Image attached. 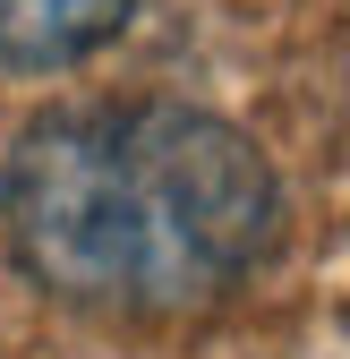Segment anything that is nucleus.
<instances>
[{
	"label": "nucleus",
	"mask_w": 350,
	"mask_h": 359,
	"mask_svg": "<svg viewBox=\"0 0 350 359\" xmlns=\"http://www.w3.org/2000/svg\"><path fill=\"white\" fill-rule=\"evenodd\" d=\"M18 274L85 317H197L282 240L265 146L205 103H69L0 154Z\"/></svg>",
	"instance_id": "1"
},
{
	"label": "nucleus",
	"mask_w": 350,
	"mask_h": 359,
	"mask_svg": "<svg viewBox=\"0 0 350 359\" xmlns=\"http://www.w3.org/2000/svg\"><path fill=\"white\" fill-rule=\"evenodd\" d=\"M137 18V0H0V86L94 60Z\"/></svg>",
	"instance_id": "2"
}]
</instances>
